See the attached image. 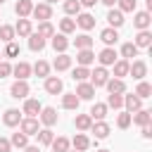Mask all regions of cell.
Segmentation results:
<instances>
[{"label":"cell","instance_id":"cell-1","mask_svg":"<svg viewBox=\"0 0 152 152\" xmlns=\"http://www.w3.org/2000/svg\"><path fill=\"white\" fill-rule=\"evenodd\" d=\"M107 81H109L107 66H95V71H90V83H93V88H102Z\"/></svg>","mask_w":152,"mask_h":152},{"label":"cell","instance_id":"cell-21","mask_svg":"<svg viewBox=\"0 0 152 152\" xmlns=\"http://www.w3.org/2000/svg\"><path fill=\"white\" fill-rule=\"evenodd\" d=\"M107 109H109V107H107L104 102H95V104L90 107V112H88V114H90V119H95V121H102V119L107 116Z\"/></svg>","mask_w":152,"mask_h":152},{"label":"cell","instance_id":"cell-20","mask_svg":"<svg viewBox=\"0 0 152 152\" xmlns=\"http://www.w3.org/2000/svg\"><path fill=\"white\" fill-rule=\"evenodd\" d=\"M107 21H109V26H112V28H119V26L124 24V12H121V10H114V7H109V12H107Z\"/></svg>","mask_w":152,"mask_h":152},{"label":"cell","instance_id":"cell-11","mask_svg":"<svg viewBox=\"0 0 152 152\" xmlns=\"http://www.w3.org/2000/svg\"><path fill=\"white\" fill-rule=\"evenodd\" d=\"M76 95H78V100H93V97H95V88H93V83L81 81V83L76 86Z\"/></svg>","mask_w":152,"mask_h":152},{"label":"cell","instance_id":"cell-26","mask_svg":"<svg viewBox=\"0 0 152 152\" xmlns=\"http://www.w3.org/2000/svg\"><path fill=\"white\" fill-rule=\"evenodd\" d=\"M52 66H55L57 71H66V69L71 66V57H69L66 52H59V55L55 57V62H52Z\"/></svg>","mask_w":152,"mask_h":152},{"label":"cell","instance_id":"cell-45","mask_svg":"<svg viewBox=\"0 0 152 152\" xmlns=\"http://www.w3.org/2000/svg\"><path fill=\"white\" fill-rule=\"evenodd\" d=\"M59 31H62L64 36H66V33H74V31H76V21H74V19H69V17H66V19H62V21H59Z\"/></svg>","mask_w":152,"mask_h":152},{"label":"cell","instance_id":"cell-39","mask_svg":"<svg viewBox=\"0 0 152 152\" xmlns=\"http://www.w3.org/2000/svg\"><path fill=\"white\" fill-rule=\"evenodd\" d=\"M138 50H140V48H135V43H124V45H121V57H124V59H131V57L138 55Z\"/></svg>","mask_w":152,"mask_h":152},{"label":"cell","instance_id":"cell-31","mask_svg":"<svg viewBox=\"0 0 152 152\" xmlns=\"http://www.w3.org/2000/svg\"><path fill=\"white\" fill-rule=\"evenodd\" d=\"M31 10H33V2H31V0H17V5H14L17 17H28Z\"/></svg>","mask_w":152,"mask_h":152},{"label":"cell","instance_id":"cell-25","mask_svg":"<svg viewBox=\"0 0 152 152\" xmlns=\"http://www.w3.org/2000/svg\"><path fill=\"white\" fill-rule=\"evenodd\" d=\"M52 48H55V52H66L69 38H66L64 33H55V36H52Z\"/></svg>","mask_w":152,"mask_h":152},{"label":"cell","instance_id":"cell-3","mask_svg":"<svg viewBox=\"0 0 152 152\" xmlns=\"http://www.w3.org/2000/svg\"><path fill=\"white\" fill-rule=\"evenodd\" d=\"M38 119H40V124H43L45 128H52V126L57 124V119H59V116H57V112H55L52 107H43V109H40V114H38Z\"/></svg>","mask_w":152,"mask_h":152},{"label":"cell","instance_id":"cell-38","mask_svg":"<svg viewBox=\"0 0 152 152\" xmlns=\"http://www.w3.org/2000/svg\"><path fill=\"white\" fill-rule=\"evenodd\" d=\"M36 135H38V145H43V147H45V145H50V142H52V138H55V133H52L50 128H40Z\"/></svg>","mask_w":152,"mask_h":152},{"label":"cell","instance_id":"cell-6","mask_svg":"<svg viewBox=\"0 0 152 152\" xmlns=\"http://www.w3.org/2000/svg\"><path fill=\"white\" fill-rule=\"evenodd\" d=\"M40 109H43V104H40L38 100H33V97H24V109H21V114H26V116H36V119H38Z\"/></svg>","mask_w":152,"mask_h":152},{"label":"cell","instance_id":"cell-24","mask_svg":"<svg viewBox=\"0 0 152 152\" xmlns=\"http://www.w3.org/2000/svg\"><path fill=\"white\" fill-rule=\"evenodd\" d=\"M135 48H150L152 45V33L147 31V28H142V31H138V36H135Z\"/></svg>","mask_w":152,"mask_h":152},{"label":"cell","instance_id":"cell-13","mask_svg":"<svg viewBox=\"0 0 152 152\" xmlns=\"http://www.w3.org/2000/svg\"><path fill=\"white\" fill-rule=\"evenodd\" d=\"M100 40L104 43V48H112V45L119 40V33H116V28H112V26L102 28V31H100Z\"/></svg>","mask_w":152,"mask_h":152},{"label":"cell","instance_id":"cell-56","mask_svg":"<svg viewBox=\"0 0 152 152\" xmlns=\"http://www.w3.org/2000/svg\"><path fill=\"white\" fill-rule=\"evenodd\" d=\"M97 152H112V150H97Z\"/></svg>","mask_w":152,"mask_h":152},{"label":"cell","instance_id":"cell-8","mask_svg":"<svg viewBox=\"0 0 152 152\" xmlns=\"http://www.w3.org/2000/svg\"><path fill=\"white\" fill-rule=\"evenodd\" d=\"M28 90H31V88H28L26 81H14L12 88H10V95H12L14 100H24V97L28 95Z\"/></svg>","mask_w":152,"mask_h":152},{"label":"cell","instance_id":"cell-29","mask_svg":"<svg viewBox=\"0 0 152 152\" xmlns=\"http://www.w3.org/2000/svg\"><path fill=\"white\" fill-rule=\"evenodd\" d=\"M128 59H116L112 66H114V78H124V76H128Z\"/></svg>","mask_w":152,"mask_h":152},{"label":"cell","instance_id":"cell-52","mask_svg":"<svg viewBox=\"0 0 152 152\" xmlns=\"http://www.w3.org/2000/svg\"><path fill=\"white\" fill-rule=\"evenodd\" d=\"M78 2H81V7H95L97 0H78Z\"/></svg>","mask_w":152,"mask_h":152},{"label":"cell","instance_id":"cell-51","mask_svg":"<svg viewBox=\"0 0 152 152\" xmlns=\"http://www.w3.org/2000/svg\"><path fill=\"white\" fill-rule=\"evenodd\" d=\"M142 138H147V140L152 138V126H150V124H147V126H142Z\"/></svg>","mask_w":152,"mask_h":152},{"label":"cell","instance_id":"cell-19","mask_svg":"<svg viewBox=\"0 0 152 152\" xmlns=\"http://www.w3.org/2000/svg\"><path fill=\"white\" fill-rule=\"evenodd\" d=\"M104 88H107L109 93H114V95H124V93H126V83H124V78H109V81L104 83Z\"/></svg>","mask_w":152,"mask_h":152},{"label":"cell","instance_id":"cell-18","mask_svg":"<svg viewBox=\"0 0 152 152\" xmlns=\"http://www.w3.org/2000/svg\"><path fill=\"white\" fill-rule=\"evenodd\" d=\"M76 62H78V66H90V64L95 62V52H93L90 48H86V50H78V55H76Z\"/></svg>","mask_w":152,"mask_h":152},{"label":"cell","instance_id":"cell-28","mask_svg":"<svg viewBox=\"0 0 152 152\" xmlns=\"http://www.w3.org/2000/svg\"><path fill=\"white\" fill-rule=\"evenodd\" d=\"M2 121H5V126H19V121H21V112L19 109H7L5 112V116H2Z\"/></svg>","mask_w":152,"mask_h":152},{"label":"cell","instance_id":"cell-33","mask_svg":"<svg viewBox=\"0 0 152 152\" xmlns=\"http://www.w3.org/2000/svg\"><path fill=\"white\" fill-rule=\"evenodd\" d=\"M10 145H12V147H19V150H24V147L28 145V135H26V133H21V131H19V133H12V138H10Z\"/></svg>","mask_w":152,"mask_h":152},{"label":"cell","instance_id":"cell-54","mask_svg":"<svg viewBox=\"0 0 152 152\" xmlns=\"http://www.w3.org/2000/svg\"><path fill=\"white\" fill-rule=\"evenodd\" d=\"M97 2H102V5H107V7H114V5H116V0H97Z\"/></svg>","mask_w":152,"mask_h":152},{"label":"cell","instance_id":"cell-32","mask_svg":"<svg viewBox=\"0 0 152 152\" xmlns=\"http://www.w3.org/2000/svg\"><path fill=\"white\" fill-rule=\"evenodd\" d=\"M31 71L36 74V76H40V78H45V76H50V64L45 62V59H38L33 66H31Z\"/></svg>","mask_w":152,"mask_h":152},{"label":"cell","instance_id":"cell-9","mask_svg":"<svg viewBox=\"0 0 152 152\" xmlns=\"http://www.w3.org/2000/svg\"><path fill=\"white\" fill-rule=\"evenodd\" d=\"M74 21H76V26H81L83 31H90V28L95 26V17H93L90 12H78Z\"/></svg>","mask_w":152,"mask_h":152},{"label":"cell","instance_id":"cell-50","mask_svg":"<svg viewBox=\"0 0 152 152\" xmlns=\"http://www.w3.org/2000/svg\"><path fill=\"white\" fill-rule=\"evenodd\" d=\"M10 150H12L10 140H7V138H0V152H10Z\"/></svg>","mask_w":152,"mask_h":152},{"label":"cell","instance_id":"cell-7","mask_svg":"<svg viewBox=\"0 0 152 152\" xmlns=\"http://www.w3.org/2000/svg\"><path fill=\"white\" fill-rule=\"evenodd\" d=\"M97 59H100V66H112V64L119 59V55H116L114 48H104V50H100Z\"/></svg>","mask_w":152,"mask_h":152},{"label":"cell","instance_id":"cell-35","mask_svg":"<svg viewBox=\"0 0 152 152\" xmlns=\"http://www.w3.org/2000/svg\"><path fill=\"white\" fill-rule=\"evenodd\" d=\"M28 48H31L33 52H40V50L45 48V38H40L38 33H31V36H28Z\"/></svg>","mask_w":152,"mask_h":152},{"label":"cell","instance_id":"cell-12","mask_svg":"<svg viewBox=\"0 0 152 152\" xmlns=\"http://www.w3.org/2000/svg\"><path fill=\"white\" fill-rule=\"evenodd\" d=\"M150 24H152V17H150L147 10H145V12H135V17H133V26H135L138 31L150 28Z\"/></svg>","mask_w":152,"mask_h":152},{"label":"cell","instance_id":"cell-53","mask_svg":"<svg viewBox=\"0 0 152 152\" xmlns=\"http://www.w3.org/2000/svg\"><path fill=\"white\" fill-rule=\"evenodd\" d=\"M24 152H40V147H38V145H26Z\"/></svg>","mask_w":152,"mask_h":152},{"label":"cell","instance_id":"cell-57","mask_svg":"<svg viewBox=\"0 0 152 152\" xmlns=\"http://www.w3.org/2000/svg\"><path fill=\"white\" fill-rule=\"evenodd\" d=\"M2 57H5V55H2V52H0V59H2Z\"/></svg>","mask_w":152,"mask_h":152},{"label":"cell","instance_id":"cell-34","mask_svg":"<svg viewBox=\"0 0 152 152\" xmlns=\"http://www.w3.org/2000/svg\"><path fill=\"white\" fill-rule=\"evenodd\" d=\"M69 145H71V142H69L64 135H57V138H52V142H50V147H52L55 152H66Z\"/></svg>","mask_w":152,"mask_h":152},{"label":"cell","instance_id":"cell-40","mask_svg":"<svg viewBox=\"0 0 152 152\" xmlns=\"http://www.w3.org/2000/svg\"><path fill=\"white\" fill-rule=\"evenodd\" d=\"M135 95H138L140 100H147V97L152 95V86H150V83H145V81H140V83H138V88H135Z\"/></svg>","mask_w":152,"mask_h":152},{"label":"cell","instance_id":"cell-41","mask_svg":"<svg viewBox=\"0 0 152 152\" xmlns=\"http://www.w3.org/2000/svg\"><path fill=\"white\" fill-rule=\"evenodd\" d=\"M104 104L112 107V109H121V107H124V95H114V93H109Z\"/></svg>","mask_w":152,"mask_h":152},{"label":"cell","instance_id":"cell-36","mask_svg":"<svg viewBox=\"0 0 152 152\" xmlns=\"http://www.w3.org/2000/svg\"><path fill=\"white\" fill-rule=\"evenodd\" d=\"M40 38H52L55 36V26L50 24V21H40V26H38V31H36Z\"/></svg>","mask_w":152,"mask_h":152},{"label":"cell","instance_id":"cell-48","mask_svg":"<svg viewBox=\"0 0 152 152\" xmlns=\"http://www.w3.org/2000/svg\"><path fill=\"white\" fill-rule=\"evenodd\" d=\"M2 55H5V57H17V55H19V45H17V43H14V40H10V43H7V48H5V52H2Z\"/></svg>","mask_w":152,"mask_h":152},{"label":"cell","instance_id":"cell-58","mask_svg":"<svg viewBox=\"0 0 152 152\" xmlns=\"http://www.w3.org/2000/svg\"><path fill=\"white\" fill-rule=\"evenodd\" d=\"M2 2H5V0H0V5H2Z\"/></svg>","mask_w":152,"mask_h":152},{"label":"cell","instance_id":"cell-42","mask_svg":"<svg viewBox=\"0 0 152 152\" xmlns=\"http://www.w3.org/2000/svg\"><path fill=\"white\" fill-rule=\"evenodd\" d=\"M88 76H90V69H88V66H76V69L71 71V78H74V81H78V83H81V81H86Z\"/></svg>","mask_w":152,"mask_h":152},{"label":"cell","instance_id":"cell-59","mask_svg":"<svg viewBox=\"0 0 152 152\" xmlns=\"http://www.w3.org/2000/svg\"><path fill=\"white\" fill-rule=\"evenodd\" d=\"M66 152H71V150H66ZM74 152H76V150H74Z\"/></svg>","mask_w":152,"mask_h":152},{"label":"cell","instance_id":"cell-4","mask_svg":"<svg viewBox=\"0 0 152 152\" xmlns=\"http://www.w3.org/2000/svg\"><path fill=\"white\" fill-rule=\"evenodd\" d=\"M19 131L26 133V135H36V133L40 131L38 119H36V116H26V119H21V121H19Z\"/></svg>","mask_w":152,"mask_h":152},{"label":"cell","instance_id":"cell-14","mask_svg":"<svg viewBox=\"0 0 152 152\" xmlns=\"http://www.w3.org/2000/svg\"><path fill=\"white\" fill-rule=\"evenodd\" d=\"M12 74L17 76V81H26V78L31 76V64H28V62H17V64L12 66Z\"/></svg>","mask_w":152,"mask_h":152},{"label":"cell","instance_id":"cell-5","mask_svg":"<svg viewBox=\"0 0 152 152\" xmlns=\"http://www.w3.org/2000/svg\"><path fill=\"white\" fill-rule=\"evenodd\" d=\"M128 74H131L135 81H142V78L147 76V64H145L142 59H135L133 64H128Z\"/></svg>","mask_w":152,"mask_h":152},{"label":"cell","instance_id":"cell-23","mask_svg":"<svg viewBox=\"0 0 152 152\" xmlns=\"http://www.w3.org/2000/svg\"><path fill=\"white\" fill-rule=\"evenodd\" d=\"M71 145H74V150H76V152H83V150H88V147H90V138H88L86 133H76V135H74V140H71Z\"/></svg>","mask_w":152,"mask_h":152},{"label":"cell","instance_id":"cell-2","mask_svg":"<svg viewBox=\"0 0 152 152\" xmlns=\"http://www.w3.org/2000/svg\"><path fill=\"white\" fill-rule=\"evenodd\" d=\"M31 14H33L38 21H50V19H52V7H50L48 2H40V5H33Z\"/></svg>","mask_w":152,"mask_h":152},{"label":"cell","instance_id":"cell-17","mask_svg":"<svg viewBox=\"0 0 152 152\" xmlns=\"http://www.w3.org/2000/svg\"><path fill=\"white\" fill-rule=\"evenodd\" d=\"M124 107H126V112H138V109H142V100L133 93V95H124Z\"/></svg>","mask_w":152,"mask_h":152},{"label":"cell","instance_id":"cell-43","mask_svg":"<svg viewBox=\"0 0 152 152\" xmlns=\"http://www.w3.org/2000/svg\"><path fill=\"white\" fill-rule=\"evenodd\" d=\"M64 12H66L69 17L78 14V12H81V2H78V0H64Z\"/></svg>","mask_w":152,"mask_h":152},{"label":"cell","instance_id":"cell-22","mask_svg":"<svg viewBox=\"0 0 152 152\" xmlns=\"http://www.w3.org/2000/svg\"><path fill=\"white\" fill-rule=\"evenodd\" d=\"M90 131L95 133V138H97V140H102V138H107V135H109V124H107L104 119H102V121H95V124L90 126Z\"/></svg>","mask_w":152,"mask_h":152},{"label":"cell","instance_id":"cell-49","mask_svg":"<svg viewBox=\"0 0 152 152\" xmlns=\"http://www.w3.org/2000/svg\"><path fill=\"white\" fill-rule=\"evenodd\" d=\"M10 74H12V64H10V62H5V59H0V78L10 76Z\"/></svg>","mask_w":152,"mask_h":152},{"label":"cell","instance_id":"cell-55","mask_svg":"<svg viewBox=\"0 0 152 152\" xmlns=\"http://www.w3.org/2000/svg\"><path fill=\"white\" fill-rule=\"evenodd\" d=\"M45 2H48V5H52V2H57V0H45Z\"/></svg>","mask_w":152,"mask_h":152},{"label":"cell","instance_id":"cell-44","mask_svg":"<svg viewBox=\"0 0 152 152\" xmlns=\"http://www.w3.org/2000/svg\"><path fill=\"white\" fill-rule=\"evenodd\" d=\"M14 36H17V33H14V26H7V24H5V26H0V40H2V43L14 40Z\"/></svg>","mask_w":152,"mask_h":152},{"label":"cell","instance_id":"cell-15","mask_svg":"<svg viewBox=\"0 0 152 152\" xmlns=\"http://www.w3.org/2000/svg\"><path fill=\"white\" fill-rule=\"evenodd\" d=\"M45 90H48L50 95H57V93H62V90H64V83H62V78H57V76H45Z\"/></svg>","mask_w":152,"mask_h":152},{"label":"cell","instance_id":"cell-30","mask_svg":"<svg viewBox=\"0 0 152 152\" xmlns=\"http://www.w3.org/2000/svg\"><path fill=\"white\" fill-rule=\"evenodd\" d=\"M74 126H76L78 131H90V126H93V119H90V114H76V119H74Z\"/></svg>","mask_w":152,"mask_h":152},{"label":"cell","instance_id":"cell-47","mask_svg":"<svg viewBox=\"0 0 152 152\" xmlns=\"http://www.w3.org/2000/svg\"><path fill=\"white\" fill-rule=\"evenodd\" d=\"M116 10H121V12H135V0H116Z\"/></svg>","mask_w":152,"mask_h":152},{"label":"cell","instance_id":"cell-10","mask_svg":"<svg viewBox=\"0 0 152 152\" xmlns=\"http://www.w3.org/2000/svg\"><path fill=\"white\" fill-rule=\"evenodd\" d=\"M14 33H17V36H21V38H28V36L33 33L31 19H26V17H19V21H17V26H14Z\"/></svg>","mask_w":152,"mask_h":152},{"label":"cell","instance_id":"cell-46","mask_svg":"<svg viewBox=\"0 0 152 152\" xmlns=\"http://www.w3.org/2000/svg\"><path fill=\"white\" fill-rule=\"evenodd\" d=\"M116 126H119L121 131H126V128L131 126V112H121V114L116 116Z\"/></svg>","mask_w":152,"mask_h":152},{"label":"cell","instance_id":"cell-27","mask_svg":"<svg viewBox=\"0 0 152 152\" xmlns=\"http://www.w3.org/2000/svg\"><path fill=\"white\" fill-rule=\"evenodd\" d=\"M78 104H81V100H78L76 93H64L62 95V107L64 109H78Z\"/></svg>","mask_w":152,"mask_h":152},{"label":"cell","instance_id":"cell-16","mask_svg":"<svg viewBox=\"0 0 152 152\" xmlns=\"http://www.w3.org/2000/svg\"><path fill=\"white\" fill-rule=\"evenodd\" d=\"M152 121V112L150 109H138L131 114V124H138V126H147Z\"/></svg>","mask_w":152,"mask_h":152},{"label":"cell","instance_id":"cell-37","mask_svg":"<svg viewBox=\"0 0 152 152\" xmlns=\"http://www.w3.org/2000/svg\"><path fill=\"white\" fill-rule=\"evenodd\" d=\"M74 45H76V50H86V48H93V38H90L88 33H81V36H76Z\"/></svg>","mask_w":152,"mask_h":152}]
</instances>
